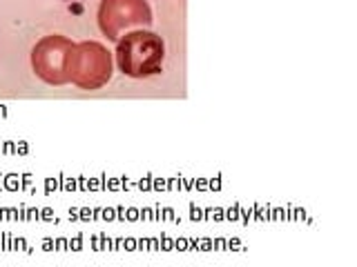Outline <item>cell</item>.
I'll use <instances>...</instances> for the list:
<instances>
[{"label":"cell","instance_id":"cell-1","mask_svg":"<svg viewBox=\"0 0 357 267\" xmlns=\"http://www.w3.org/2000/svg\"><path fill=\"white\" fill-rule=\"evenodd\" d=\"M165 42L159 33L137 29L126 33L116 42V65L130 78H145L161 72Z\"/></svg>","mask_w":357,"mask_h":267},{"label":"cell","instance_id":"cell-2","mask_svg":"<svg viewBox=\"0 0 357 267\" xmlns=\"http://www.w3.org/2000/svg\"><path fill=\"white\" fill-rule=\"evenodd\" d=\"M114 74L112 51L98 40L76 42L70 63V83L83 92H94L109 83Z\"/></svg>","mask_w":357,"mask_h":267},{"label":"cell","instance_id":"cell-3","mask_svg":"<svg viewBox=\"0 0 357 267\" xmlns=\"http://www.w3.org/2000/svg\"><path fill=\"white\" fill-rule=\"evenodd\" d=\"M76 42L67 36L52 33L40 38L31 49V67L43 83L61 87L70 83V63Z\"/></svg>","mask_w":357,"mask_h":267},{"label":"cell","instance_id":"cell-4","mask_svg":"<svg viewBox=\"0 0 357 267\" xmlns=\"http://www.w3.org/2000/svg\"><path fill=\"white\" fill-rule=\"evenodd\" d=\"M152 20L148 0H100L98 5V27L107 40L114 42H119L126 29L148 27Z\"/></svg>","mask_w":357,"mask_h":267}]
</instances>
